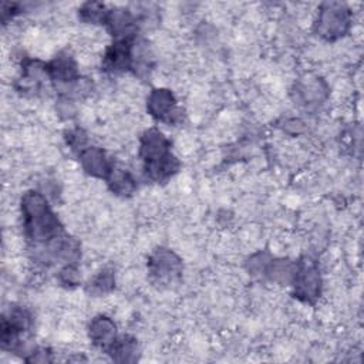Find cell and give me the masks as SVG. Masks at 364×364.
Returning <instances> with one entry per match:
<instances>
[{"mask_svg": "<svg viewBox=\"0 0 364 364\" xmlns=\"http://www.w3.org/2000/svg\"><path fill=\"white\" fill-rule=\"evenodd\" d=\"M21 213L26 235L36 243H48L61 236V225L41 193L33 191L24 193Z\"/></svg>", "mask_w": 364, "mask_h": 364, "instance_id": "1", "label": "cell"}, {"mask_svg": "<svg viewBox=\"0 0 364 364\" xmlns=\"http://www.w3.org/2000/svg\"><path fill=\"white\" fill-rule=\"evenodd\" d=\"M139 156L144 161L146 175L154 181H164L179 168L178 159L171 154L169 141L155 128L145 131L141 136Z\"/></svg>", "mask_w": 364, "mask_h": 364, "instance_id": "2", "label": "cell"}, {"mask_svg": "<svg viewBox=\"0 0 364 364\" xmlns=\"http://www.w3.org/2000/svg\"><path fill=\"white\" fill-rule=\"evenodd\" d=\"M350 10L341 3H326L318 11L316 30L326 40L343 37L350 27Z\"/></svg>", "mask_w": 364, "mask_h": 364, "instance_id": "3", "label": "cell"}, {"mask_svg": "<svg viewBox=\"0 0 364 364\" xmlns=\"http://www.w3.org/2000/svg\"><path fill=\"white\" fill-rule=\"evenodd\" d=\"M291 283L294 286L296 297L303 301L313 303L318 297L321 287L317 264L307 257L303 262H299L296 264V273Z\"/></svg>", "mask_w": 364, "mask_h": 364, "instance_id": "4", "label": "cell"}, {"mask_svg": "<svg viewBox=\"0 0 364 364\" xmlns=\"http://www.w3.org/2000/svg\"><path fill=\"white\" fill-rule=\"evenodd\" d=\"M151 279L155 283L166 284L175 283L179 280L182 273L181 259L168 249H158L149 259L148 263Z\"/></svg>", "mask_w": 364, "mask_h": 364, "instance_id": "5", "label": "cell"}, {"mask_svg": "<svg viewBox=\"0 0 364 364\" xmlns=\"http://www.w3.org/2000/svg\"><path fill=\"white\" fill-rule=\"evenodd\" d=\"M148 111L158 121L173 124L181 118L176 100L169 90L158 88L154 90L148 97Z\"/></svg>", "mask_w": 364, "mask_h": 364, "instance_id": "6", "label": "cell"}, {"mask_svg": "<svg viewBox=\"0 0 364 364\" xmlns=\"http://www.w3.org/2000/svg\"><path fill=\"white\" fill-rule=\"evenodd\" d=\"M132 48L134 44L129 37L117 40L104 55V67L114 73L129 70L132 67Z\"/></svg>", "mask_w": 364, "mask_h": 364, "instance_id": "7", "label": "cell"}, {"mask_svg": "<svg viewBox=\"0 0 364 364\" xmlns=\"http://www.w3.org/2000/svg\"><path fill=\"white\" fill-rule=\"evenodd\" d=\"M80 162L85 172L95 178L107 179L112 165L108 161L105 152L97 146L82 148L80 151Z\"/></svg>", "mask_w": 364, "mask_h": 364, "instance_id": "8", "label": "cell"}, {"mask_svg": "<svg viewBox=\"0 0 364 364\" xmlns=\"http://www.w3.org/2000/svg\"><path fill=\"white\" fill-rule=\"evenodd\" d=\"M47 68H48V75L51 80H54L60 84H64L67 87L78 78L77 64L73 60V57L67 53H60L47 65Z\"/></svg>", "mask_w": 364, "mask_h": 364, "instance_id": "9", "label": "cell"}, {"mask_svg": "<svg viewBox=\"0 0 364 364\" xmlns=\"http://www.w3.org/2000/svg\"><path fill=\"white\" fill-rule=\"evenodd\" d=\"M88 333L91 341L104 350H108L109 346L117 340L115 324L111 318L105 316H98L92 318L90 323Z\"/></svg>", "mask_w": 364, "mask_h": 364, "instance_id": "10", "label": "cell"}, {"mask_svg": "<svg viewBox=\"0 0 364 364\" xmlns=\"http://www.w3.org/2000/svg\"><path fill=\"white\" fill-rule=\"evenodd\" d=\"M107 182L109 189L119 196H128L131 195L136 185H135V179L132 178V175L122 168H111L108 176H107Z\"/></svg>", "mask_w": 364, "mask_h": 364, "instance_id": "11", "label": "cell"}, {"mask_svg": "<svg viewBox=\"0 0 364 364\" xmlns=\"http://www.w3.org/2000/svg\"><path fill=\"white\" fill-rule=\"evenodd\" d=\"M107 351L112 355L115 361L132 363L136 360V355H138L136 340L129 336L117 337V340L109 346Z\"/></svg>", "mask_w": 364, "mask_h": 364, "instance_id": "12", "label": "cell"}, {"mask_svg": "<svg viewBox=\"0 0 364 364\" xmlns=\"http://www.w3.org/2000/svg\"><path fill=\"white\" fill-rule=\"evenodd\" d=\"M296 264L291 263L290 260H284V259L270 260L264 267V273L270 277V280L282 283V284H287V283L293 282V277L296 273Z\"/></svg>", "mask_w": 364, "mask_h": 364, "instance_id": "13", "label": "cell"}, {"mask_svg": "<svg viewBox=\"0 0 364 364\" xmlns=\"http://www.w3.org/2000/svg\"><path fill=\"white\" fill-rule=\"evenodd\" d=\"M108 11L104 4L101 3H85L80 10V17L87 23H105Z\"/></svg>", "mask_w": 364, "mask_h": 364, "instance_id": "14", "label": "cell"}, {"mask_svg": "<svg viewBox=\"0 0 364 364\" xmlns=\"http://www.w3.org/2000/svg\"><path fill=\"white\" fill-rule=\"evenodd\" d=\"M114 287V274L111 270L100 272L90 283V291L95 294H102Z\"/></svg>", "mask_w": 364, "mask_h": 364, "instance_id": "15", "label": "cell"}, {"mask_svg": "<svg viewBox=\"0 0 364 364\" xmlns=\"http://www.w3.org/2000/svg\"><path fill=\"white\" fill-rule=\"evenodd\" d=\"M60 279L64 284L68 286H75L80 282V272L77 270V267L71 263H68L61 272H60Z\"/></svg>", "mask_w": 364, "mask_h": 364, "instance_id": "16", "label": "cell"}, {"mask_svg": "<svg viewBox=\"0 0 364 364\" xmlns=\"http://www.w3.org/2000/svg\"><path fill=\"white\" fill-rule=\"evenodd\" d=\"M139 54H141L142 57H146V54H144V53H139ZM138 61H139V63H141V61H145V63L148 64V61H146V60H144V58H141V60H138Z\"/></svg>", "mask_w": 364, "mask_h": 364, "instance_id": "17", "label": "cell"}]
</instances>
